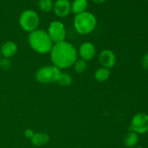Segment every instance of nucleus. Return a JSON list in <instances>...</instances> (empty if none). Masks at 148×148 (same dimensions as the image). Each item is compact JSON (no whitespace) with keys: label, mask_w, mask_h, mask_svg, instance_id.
<instances>
[{"label":"nucleus","mask_w":148,"mask_h":148,"mask_svg":"<svg viewBox=\"0 0 148 148\" xmlns=\"http://www.w3.org/2000/svg\"><path fill=\"white\" fill-rule=\"evenodd\" d=\"M88 6V0H74L71 4V12L75 14H79L86 11Z\"/></svg>","instance_id":"13"},{"label":"nucleus","mask_w":148,"mask_h":148,"mask_svg":"<svg viewBox=\"0 0 148 148\" xmlns=\"http://www.w3.org/2000/svg\"><path fill=\"white\" fill-rule=\"evenodd\" d=\"M107 0H92L93 2H95V4H103V3L106 2Z\"/></svg>","instance_id":"22"},{"label":"nucleus","mask_w":148,"mask_h":148,"mask_svg":"<svg viewBox=\"0 0 148 148\" xmlns=\"http://www.w3.org/2000/svg\"><path fill=\"white\" fill-rule=\"evenodd\" d=\"M24 134L25 137L26 138L31 139L32 137L33 136V134H34V132H33V130H31V129H27V130H25V131Z\"/></svg>","instance_id":"21"},{"label":"nucleus","mask_w":148,"mask_h":148,"mask_svg":"<svg viewBox=\"0 0 148 148\" xmlns=\"http://www.w3.org/2000/svg\"><path fill=\"white\" fill-rule=\"evenodd\" d=\"M110 75H111L110 69L104 67L99 68L95 72V79L98 82H104L108 80V79L110 77Z\"/></svg>","instance_id":"15"},{"label":"nucleus","mask_w":148,"mask_h":148,"mask_svg":"<svg viewBox=\"0 0 148 148\" xmlns=\"http://www.w3.org/2000/svg\"><path fill=\"white\" fill-rule=\"evenodd\" d=\"M74 69L77 73H82L85 72L87 69V63L85 61L82 60V59H79V60H77L74 64Z\"/></svg>","instance_id":"18"},{"label":"nucleus","mask_w":148,"mask_h":148,"mask_svg":"<svg viewBox=\"0 0 148 148\" xmlns=\"http://www.w3.org/2000/svg\"><path fill=\"white\" fill-rule=\"evenodd\" d=\"M139 142V135L134 132H130L124 140V145L127 147H134Z\"/></svg>","instance_id":"14"},{"label":"nucleus","mask_w":148,"mask_h":148,"mask_svg":"<svg viewBox=\"0 0 148 148\" xmlns=\"http://www.w3.org/2000/svg\"><path fill=\"white\" fill-rule=\"evenodd\" d=\"M97 25V19L93 14L89 12H83L75 14L74 26L79 34L88 35L95 30Z\"/></svg>","instance_id":"3"},{"label":"nucleus","mask_w":148,"mask_h":148,"mask_svg":"<svg viewBox=\"0 0 148 148\" xmlns=\"http://www.w3.org/2000/svg\"><path fill=\"white\" fill-rule=\"evenodd\" d=\"M61 74V69L54 65L45 66L40 68L36 74V79L40 83H53L57 81Z\"/></svg>","instance_id":"5"},{"label":"nucleus","mask_w":148,"mask_h":148,"mask_svg":"<svg viewBox=\"0 0 148 148\" xmlns=\"http://www.w3.org/2000/svg\"><path fill=\"white\" fill-rule=\"evenodd\" d=\"M99 62L103 67L110 69L115 66L116 57L113 51L110 49H105L100 53Z\"/></svg>","instance_id":"8"},{"label":"nucleus","mask_w":148,"mask_h":148,"mask_svg":"<svg viewBox=\"0 0 148 148\" xmlns=\"http://www.w3.org/2000/svg\"><path fill=\"white\" fill-rule=\"evenodd\" d=\"M11 66V62L7 58L0 59V68L3 70H7Z\"/></svg>","instance_id":"19"},{"label":"nucleus","mask_w":148,"mask_h":148,"mask_svg":"<svg viewBox=\"0 0 148 148\" xmlns=\"http://www.w3.org/2000/svg\"><path fill=\"white\" fill-rule=\"evenodd\" d=\"M40 23V18L37 12L31 10H25L20 16L19 24L23 30L33 32L37 30Z\"/></svg>","instance_id":"4"},{"label":"nucleus","mask_w":148,"mask_h":148,"mask_svg":"<svg viewBox=\"0 0 148 148\" xmlns=\"http://www.w3.org/2000/svg\"><path fill=\"white\" fill-rule=\"evenodd\" d=\"M53 12L59 17H66L71 12V3L69 0H56L53 4Z\"/></svg>","instance_id":"10"},{"label":"nucleus","mask_w":148,"mask_h":148,"mask_svg":"<svg viewBox=\"0 0 148 148\" xmlns=\"http://www.w3.org/2000/svg\"><path fill=\"white\" fill-rule=\"evenodd\" d=\"M18 48L17 45L13 41H7L1 46L0 53L4 58L10 59L17 53Z\"/></svg>","instance_id":"11"},{"label":"nucleus","mask_w":148,"mask_h":148,"mask_svg":"<svg viewBox=\"0 0 148 148\" xmlns=\"http://www.w3.org/2000/svg\"><path fill=\"white\" fill-rule=\"evenodd\" d=\"M38 5L39 9L43 12H49L53 7L52 0H38Z\"/></svg>","instance_id":"17"},{"label":"nucleus","mask_w":148,"mask_h":148,"mask_svg":"<svg viewBox=\"0 0 148 148\" xmlns=\"http://www.w3.org/2000/svg\"><path fill=\"white\" fill-rule=\"evenodd\" d=\"M142 66L143 69L148 70V53H146L142 59Z\"/></svg>","instance_id":"20"},{"label":"nucleus","mask_w":148,"mask_h":148,"mask_svg":"<svg viewBox=\"0 0 148 148\" xmlns=\"http://www.w3.org/2000/svg\"><path fill=\"white\" fill-rule=\"evenodd\" d=\"M28 42L30 47L40 54L49 53L53 46L47 32L38 29L30 32L28 36Z\"/></svg>","instance_id":"2"},{"label":"nucleus","mask_w":148,"mask_h":148,"mask_svg":"<svg viewBox=\"0 0 148 148\" xmlns=\"http://www.w3.org/2000/svg\"><path fill=\"white\" fill-rule=\"evenodd\" d=\"M50 53L52 63L59 69L71 67L77 60V51L66 40L54 43Z\"/></svg>","instance_id":"1"},{"label":"nucleus","mask_w":148,"mask_h":148,"mask_svg":"<svg viewBox=\"0 0 148 148\" xmlns=\"http://www.w3.org/2000/svg\"><path fill=\"white\" fill-rule=\"evenodd\" d=\"M148 131V115L145 113H138L132 119L130 132L137 134H145Z\"/></svg>","instance_id":"7"},{"label":"nucleus","mask_w":148,"mask_h":148,"mask_svg":"<svg viewBox=\"0 0 148 148\" xmlns=\"http://www.w3.org/2000/svg\"><path fill=\"white\" fill-rule=\"evenodd\" d=\"M137 148H142V147H138Z\"/></svg>","instance_id":"24"},{"label":"nucleus","mask_w":148,"mask_h":148,"mask_svg":"<svg viewBox=\"0 0 148 148\" xmlns=\"http://www.w3.org/2000/svg\"><path fill=\"white\" fill-rule=\"evenodd\" d=\"M77 53L81 59L84 61H89L93 59L96 53V49L93 43L90 42H85L79 46Z\"/></svg>","instance_id":"9"},{"label":"nucleus","mask_w":148,"mask_h":148,"mask_svg":"<svg viewBox=\"0 0 148 148\" xmlns=\"http://www.w3.org/2000/svg\"><path fill=\"white\" fill-rule=\"evenodd\" d=\"M0 59H1V53H0Z\"/></svg>","instance_id":"23"},{"label":"nucleus","mask_w":148,"mask_h":148,"mask_svg":"<svg viewBox=\"0 0 148 148\" xmlns=\"http://www.w3.org/2000/svg\"><path fill=\"white\" fill-rule=\"evenodd\" d=\"M47 33L52 42L54 43L64 41L66 38V29L64 25L59 21H53L51 23Z\"/></svg>","instance_id":"6"},{"label":"nucleus","mask_w":148,"mask_h":148,"mask_svg":"<svg viewBox=\"0 0 148 148\" xmlns=\"http://www.w3.org/2000/svg\"><path fill=\"white\" fill-rule=\"evenodd\" d=\"M59 85L62 87H67L72 84V77L69 73L66 72H61L60 75L59 76L57 81Z\"/></svg>","instance_id":"16"},{"label":"nucleus","mask_w":148,"mask_h":148,"mask_svg":"<svg viewBox=\"0 0 148 148\" xmlns=\"http://www.w3.org/2000/svg\"><path fill=\"white\" fill-rule=\"evenodd\" d=\"M50 140L49 134L43 132L34 133L32 138L30 139L31 143L36 147H41L48 144Z\"/></svg>","instance_id":"12"}]
</instances>
